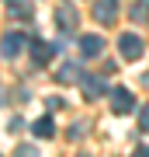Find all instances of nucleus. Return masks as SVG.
<instances>
[{
  "label": "nucleus",
  "instance_id": "obj_1",
  "mask_svg": "<svg viewBox=\"0 0 149 157\" xmlns=\"http://www.w3.org/2000/svg\"><path fill=\"white\" fill-rule=\"evenodd\" d=\"M118 49H122V59H139L146 45H142V39H139L135 32H125L122 39H118Z\"/></svg>",
  "mask_w": 149,
  "mask_h": 157
},
{
  "label": "nucleus",
  "instance_id": "obj_2",
  "mask_svg": "<svg viewBox=\"0 0 149 157\" xmlns=\"http://www.w3.org/2000/svg\"><path fill=\"white\" fill-rule=\"evenodd\" d=\"M55 25H59V32H76V7L73 4H59L55 7Z\"/></svg>",
  "mask_w": 149,
  "mask_h": 157
},
{
  "label": "nucleus",
  "instance_id": "obj_3",
  "mask_svg": "<svg viewBox=\"0 0 149 157\" xmlns=\"http://www.w3.org/2000/svg\"><path fill=\"white\" fill-rule=\"evenodd\" d=\"M80 91H83V98H87V101H94V98H101V94L108 91V84H104V77H97V73H83Z\"/></svg>",
  "mask_w": 149,
  "mask_h": 157
},
{
  "label": "nucleus",
  "instance_id": "obj_4",
  "mask_svg": "<svg viewBox=\"0 0 149 157\" xmlns=\"http://www.w3.org/2000/svg\"><path fill=\"white\" fill-rule=\"evenodd\" d=\"M132 105H135V98H132V91H125V87H115V91H111V108H115L118 115H125V112H132Z\"/></svg>",
  "mask_w": 149,
  "mask_h": 157
},
{
  "label": "nucleus",
  "instance_id": "obj_5",
  "mask_svg": "<svg viewBox=\"0 0 149 157\" xmlns=\"http://www.w3.org/2000/svg\"><path fill=\"white\" fill-rule=\"evenodd\" d=\"M80 52H83V59H97L104 52V39L101 35H83L80 39Z\"/></svg>",
  "mask_w": 149,
  "mask_h": 157
},
{
  "label": "nucleus",
  "instance_id": "obj_6",
  "mask_svg": "<svg viewBox=\"0 0 149 157\" xmlns=\"http://www.w3.org/2000/svg\"><path fill=\"white\" fill-rule=\"evenodd\" d=\"M94 17L101 25H111L118 17V0H97V4H94Z\"/></svg>",
  "mask_w": 149,
  "mask_h": 157
},
{
  "label": "nucleus",
  "instance_id": "obj_7",
  "mask_svg": "<svg viewBox=\"0 0 149 157\" xmlns=\"http://www.w3.org/2000/svg\"><path fill=\"white\" fill-rule=\"evenodd\" d=\"M24 45H28V39H24V35H21V32H11V35H4L0 49H4V56H17Z\"/></svg>",
  "mask_w": 149,
  "mask_h": 157
},
{
  "label": "nucleus",
  "instance_id": "obj_8",
  "mask_svg": "<svg viewBox=\"0 0 149 157\" xmlns=\"http://www.w3.org/2000/svg\"><path fill=\"white\" fill-rule=\"evenodd\" d=\"M52 56H55V49H52L49 42H42V39L31 42V59H35V63H49Z\"/></svg>",
  "mask_w": 149,
  "mask_h": 157
},
{
  "label": "nucleus",
  "instance_id": "obj_9",
  "mask_svg": "<svg viewBox=\"0 0 149 157\" xmlns=\"http://www.w3.org/2000/svg\"><path fill=\"white\" fill-rule=\"evenodd\" d=\"M31 133L38 136V140H49V136H55V126H52V119H49V115H42L38 122L31 126Z\"/></svg>",
  "mask_w": 149,
  "mask_h": 157
},
{
  "label": "nucleus",
  "instance_id": "obj_10",
  "mask_svg": "<svg viewBox=\"0 0 149 157\" xmlns=\"http://www.w3.org/2000/svg\"><path fill=\"white\" fill-rule=\"evenodd\" d=\"M55 77H59L62 84H73V80H80V67H76V63H62Z\"/></svg>",
  "mask_w": 149,
  "mask_h": 157
},
{
  "label": "nucleus",
  "instance_id": "obj_11",
  "mask_svg": "<svg viewBox=\"0 0 149 157\" xmlns=\"http://www.w3.org/2000/svg\"><path fill=\"white\" fill-rule=\"evenodd\" d=\"M7 4H11V14L14 17H24V21L31 17V4H28V0H7Z\"/></svg>",
  "mask_w": 149,
  "mask_h": 157
},
{
  "label": "nucleus",
  "instance_id": "obj_12",
  "mask_svg": "<svg viewBox=\"0 0 149 157\" xmlns=\"http://www.w3.org/2000/svg\"><path fill=\"white\" fill-rule=\"evenodd\" d=\"M132 17H135V21H146V17H149V0H135Z\"/></svg>",
  "mask_w": 149,
  "mask_h": 157
},
{
  "label": "nucleus",
  "instance_id": "obj_13",
  "mask_svg": "<svg viewBox=\"0 0 149 157\" xmlns=\"http://www.w3.org/2000/svg\"><path fill=\"white\" fill-rule=\"evenodd\" d=\"M14 157H38V150H35V147H17V150H14Z\"/></svg>",
  "mask_w": 149,
  "mask_h": 157
},
{
  "label": "nucleus",
  "instance_id": "obj_14",
  "mask_svg": "<svg viewBox=\"0 0 149 157\" xmlns=\"http://www.w3.org/2000/svg\"><path fill=\"white\" fill-rule=\"evenodd\" d=\"M139 126L149 133V105H142V108H139Z\"/></svg>",
  "mask_w": 149,
  "mask_h": 157
},
{
  "label": "nucleus",
  "instance_id": "obj_15",
  "mask_svg": "<svg viewBox=\"0 0 149 157\" xmlns=\"http://www.w3.org/2000/svg\"><path fill=\"white\" fill-rule=\"evenodd\" d=\"M132 157H149V147H135V154Z\"/></svg>",
  "mask_w": 149,
  "mask_h": 157
}]
</instances>
